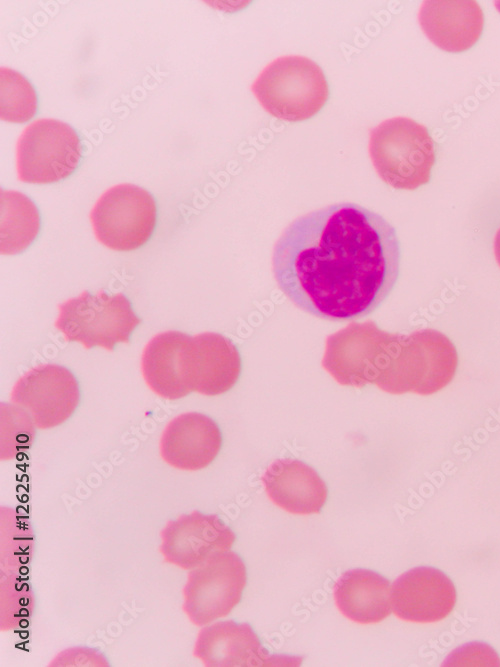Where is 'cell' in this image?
I'll return each mask as SVG.
<instances>
[{
	"instance_id": "15",
	"label": "cell",
	"mask_w": 500,
	"mask_h": 667,
	"mask_svg": "<svg viewBox=\"0 0 500 667\" xmlns=\"http://www.w3.org/2000/svg\"><path fill=\"white\" fill-rule=\"evenodd\" d=\"M418 20L434 45L454 53L471 48L484 27L483 11L474 0L423 1Z\"/></svg>"
},
{
	"instance_id": "9",
	"label": "cell",
	"mask_w": 500,
	"mask_h": 667,
	"mask_svg": "<svg viewBox=\"0 0 500 667\" xmlns=\"http://www.w3.org/2000/svg\"><path fill=\"white\" fill-rule=\"evenodd\" d=\"M79 386L64 366L42 364L30 369L14 384L11 401L39 429L64 423L77 408Z\"/></svg>"
},
{
	"instance_id": "13",
	"label": "cell",
	"mask_w": 500,
	"mask_h": 667,
	"mask_svg": "<svg viewBox=\"0 0 500 667\" xmlns=\"http://www.w3.org/2000/svg\"><path fill=\"white\" fill-rule=\"evenodd\" d=\"M222 434L209 416L190 412L173 418L160 438V454L170 466L187 471L207 467L218 455Z\"/></svg>"
},
{
	"instance_id": "21",
	"label": "cell",
	"mask_w": 500,
	"mask_h": 667,
	"mask_svg": "<svg viewBox=\"0 0 500 667\" xmlns=\"http://www.w3.org/2000/svg\"><path fill=\"white\" fill-rule=\"evenodd\" d=\"M0 116L13 123H24L35 116L38 97L32 84L19 72L2 67L0 70Z\"/></svg>"
},
{
	"instance_id": "17",
	"label": "cell",
	"mask_w": 500,
	"mask_h": 667,
	"mask_svg": "<svg viewBox=\"0 0 500 667\" xmlns=\"http://www.w3.org/2000/svg\"><path fill=\"white\" fill-rule=\"evenodd\" d=\"M194 655L209 667L267 666L268 652L248 623L216 622L198 634Z\"/></svg>"
},
{
	"instance_id": "22",
	"label": "cell",
	"mask_w": 500,
	"mask_h": 667,
	"mask_svg": "<svg viewBox=\"0 0 500 667\" xmlns=\"http://www.w3.org/2000/svg\"><path fill=\"white\" fill-rule=\"evenodd\" d=\"M494 253H495V258L500 266V228L498 229L496 235H495V240H494Z\"/></svg>"
},
{
	"instance_id": "3",
	"label": "cell",
	"mask_w": 500,
	"mask_h": 667,
	"mask_svg": "<svg viewBox=\"0 0 500 667\" xmlns=\"http://www.w3.org/2000/svg\"><path fill=\"white\" fill-rule=\"evenodd\" d=\"M251 90L268 113L288 122L312 118L329 97L322 68L299 55L282 56L270 62L257 76Z\"/></svg>"
},
{
	"instance_id": "4",
	"label": "cell",
	"mask_w": 500,
	"mask_h": 667,
	"mask_svg": "<svg viewBox=\"0 0 500 667\" xmlns=\"http://www.w3.org/2000/svg\"><path fill=\"white\" fill-rule=\"evenodd\" d=\"M369 154L379 177L401 190H414L430 181L435 147L427 128L407 117L377 125L369 136Z\"/></svg>"
},
{
	"instance_id": "1",
	"label": "cell",
	"mask_w": 500,
	"mask_h": 667,
	"mask_svg": "<svg viewBox=\"0 0 500 667\" xmlns=\"http://www.w3.org/2000/svg\"><path fill=\"white\" fill-rule=\"evenodd\" d=\"M401 244L380 214L355 203L313 210L276 241L272 272L299 309L341 321L365 317L387 299L400 275Z\"/></svg>"
},
{
	"instance_id": "8",
	"label": "cell",
	"mask_w": 500,
	"mask_h": 667,
	"mask_svg": "<svg viewBox=\"0 0 500 667\" xmlns=\"http://www.w3.org/2000/svg\"><path fill=\"white\" fill-rule=\"evenodd\" d=\"M246 567L236 553L217 552L191 569L183 590V609L190 621L203 626L227 616L240 602Z\"/></svg>"
},
{
	"instance_id": "5",
	"label": "cell",
	"mask_w": 500,
	"mask_h": 667,
	"mask_svg": "<svg viewBox=\"0 0 500 667\" xmlns=\"http://www.w3.org/2000/svg\"><path fill=\"white\" fill-rule=\"evenodd\" d=\"M55 327L68 342H78L85 349L102 347L113 351L119 343H128L141 323L126 296L83 291L58 306Z\"/></svg>"
},
{
	"instance_id": "2",
	"label": "cell",
	"mask_w": 500,
	"mask_h": 667,
	"mask_svg": "<svg viewBox=\"0 0 500 667\" xmlns=\"http://www.w3.org/2000/svg\"><path fill=\"white\" fill-rule=\"evenodd\" d=\"M458 365L454 344L433 329L393 335L383 374L376 385L392 394H434L453 379Z\"/></svg>"
},
{
	"instance_id": "10",
	"label": "cell",
	"mask_w": 500,
	"mask_h": 667,
	"mask_svg": "<svg viewBox=\"0 0 500 667\" xmlns=\"http://www.w3.org/2000/svg\"><path fill=\"white\" fill-rule=\"evenodd\" d=\"M388 336L373 322L351 324L328 337L323 367L342 385L361 388L376 383Z\"/></svg>"
},
{
	"instance_id": "19",
	"label": "cell",
	"mask_w": 500,
	"mask_h": 667,
	"mask_svg": "<svg viewBox=\"0 0 500 667\" xmlns=\"http://www.w3.org/2000/svg\"><path fill=\"white\" fill-rule=\"evenodd\" d=\"M334 600L339 611L353 622L378 623L392 611L391 587L382 575L367 569H352L334 585Z\"/></svg>"
},
{
	"instance_id": "23",
	"label": "cell",
	"mask_w": 500,
	"mask_h": 667,
	"mask_svg": "<svg viewBox=\"0 0 500 667\" xmlns=\"http://www.w3.org/2000/svg\"><path fill=\"white\" fill-rule=\"evenodd\" d=\"M497 9L500 11V1L495 2Z\"/></svg>"
},
{
	"instance_id": "7",
	"label": "cell",
	"mask_w": 500,
	"mask_h": 667,
	"mask_svg": "<svg viewBox=\"0 0 500 667\" xmlns=\"http://www.w3.org/2000/svg\"><path fill=\"white\" fill-rule=\"evenodd\" d=\"M90 220L97 240L116 251L142 247L157 222L154 197L144 188L118 184L106 190L95 203Z\"/></svg>"
},
{
	"instance_id": "6",
	"label": "cell",
	"mask_w": 500,
	"mask_h": 667,
	"mask_svg": "<svg viewBox=\"0 0 500 667\" xmlns=\"http://www.w3.org/2000/svg\"><path fill=\"white\" fill-rule=\"evenodd\" d=\"M81 157V141L73 127L52 118L38 119L18 139V178L34 184L60 182L76 170Z\"/></svg>"
},
{
	"instance_id": "16",
	"label": "cell",
	"mask_w": 500,
	"mask_h": 667,
	"mask_svg": "<svg viewBox=\"0 0 500 667\" xmlns=\"http://www.w3.org/2000/svg\"><path fill=\"white\" fill-rule=\"evenodd\" d=\"M261 481L269 499L293 514L319 513L327 500L325 482L302 461L276 460L264 471Z\"/></svg>"
},
{
	"instance_id": "14",
	"label": "cell",
	"mask_w": 500,
	"mask_h": 667,
	"mask_svg": "<svg viewBox=\"0 0 500 667\" xmlns=\"http://www.w3.org/2000/svg\"><path fill=\"white\" fill-rule=\"evenodd\" d=\"M191 337L180 331L154 336L145 346L141 371L149 388L162 398L177 400L192 392L189 377Z\"/></svg>"
},
{
	"instance_id": "12",
	"label": "cell",
	"mask_w": 500,
	"mask_h": 667,
	"mask_svg": "<svg viewBox=\"0 0 500 667\" xmlns=\"http://www.w3.org/2000/svg\"><path fill=\"white\" fill-rule=\"evenodd\" d=\"M456 598L452 580L433 567L413 568L400 575L391 588L395 615L410 622L431 623L446 618Z\"/></svg>"
},
{
	"instance_id": "18",
	"label": "cell",
	"mask_w": 500,
	"mask_h": 667,
	"mask_svg": "<svg viewBox=\"0 0 500 667\" xmlns=\"http://www.w3.org/2000/svg\"><path fill=\"white\" fill-rule=\"evenodd\" d=\"M189 377L192 391L215 396L230 390L241 373V359L235 345L217 333L191 337Z\"/></svg>"
},
{
	"instance_id": "20",
	"label": "cell",
	"mask_w": 500,
	"mask_h": 667,
	"mask_svg": "<svg viewBox=\"0 0 500 667\" xmlns=\"http://www.w3.org/2000/svg\"><path fill=\"white\" fill-rule=\"evenodd\" d=\"M1 243L3 255L24 251L40 230V214L36 204L16 190H1Z\"/></svg>"
},
{
	"instance_id": "11",
	"label": "cell",
	"mask_w": 500,
	"mask_h": 667,
	"mask_svg": "<svg viewBox=\"0 0 500 667\" xmlns=\"http://www.w3.org/2000/svg\"><path fill=\"white\" fill-rule=\"evenodd\" d=\"M234 532L216 515L193 511L167 523L161 534L164 559L183 569H194L217 552L229 550Z\"/></svg>"
}]
</instances>
